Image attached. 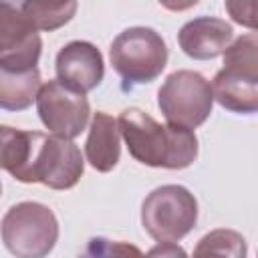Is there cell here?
<instances>
[{"label":"cell","mask_w":258,"mask_h":258,"mask_svg":"<svg viewBox=\"0 0 258 258\" xmlns=\"http://www.w3.org/2000/svg\"><path fill=\"white\" fill-rule=\"evenodd\" d=\"M141 224L155 242H179L198 224V200L183 185H159L141 204Z\"/></svg>","instance_id":"4"},{"label":"cell","mask_w":258,"mask_h":258,"mask_svg":"<svg viewBox=\"0 0 258 258\" xmlns=\"http://www.w3.org/2000/svg\"><path fill=\"white\" fill-rule=\"evenodd\" d=\"M0 236L10 254L18 258H42L52 252L58 240V222L48 206L20 202L4 214Z\"/></svg>","instance_id":"3"},{"label":"cell","mask_w":258,"mask_h":258,"mask_svg":"<svg viewBox=\"0 0 258 258\" xmlns=\"http://www.w3.org/2000/svg\"><path fill=\"white\" fill-rule=\"evenodd\" d=\"M40 89V71L32 69H10L0 64V109L24 111L36 99Z\"/></svg>","instance_id":"14"},{"label":"cell","mask_w":258,"mask_h":258,"mask_svg":"<svg viewBox=\"0 0 258 258\" xmlns=\"http://www.w3.org/2000/svg\"><path fill=\"white\" fill-rule=\"evenodd\" d=\"M85 157L89 165L101 173L111 171L121 157V133L117 119L105 111H97L89 125L85 141Z\"/></svg>","instance_id":"13"},{"label":"cell","mask_w":258,"mask_h":258,"mask_svg":"<svg viewBox=\"0 0 258 258\" xmlns=\"http://www.w3.org/2000/svg\"><path fill=\"white\" fill-rule=\"evenodd\" d=\"M0 194H2V183H0Z\"/></svg>","instance_id":"19"},{"label":"cell","mask_w":258,"mask_h":258,"mask_svg":"<svg viewBox=\"0 0 258 258\" xmlns=\"http://www.w3.org/2000/svg\"><path fill=\"white\" fill-rule=\"evenodd\" d=\"M34 101L42 125L52 135L75 139L87 129L91 107L85 93L54 79L40 85Z\"/></svg>","instance_id":"6"},{"label":"cell","mask_w":258,"mask_h":258,"mask_svg":"<svg viewBox=\"0 0 258 258\" xmlns=\"http://www.w3.org/2000/svg\"><path fill=\"white\" fill-rule=\"evenodd\" d=\"M111 64L125 87L155 81L167 64V44L149 26H131L115 36L109 48Z\"/></svg>","instance_id":"2"},{"label":"cell","mask_w":258,"mask_h":258,"mask_svg":"<svg viewBox=\"0 0 258 258\" xmlns=\"http://www.w3.org/2000/svg\"><path fill=\"white\" fill-rule=\"evenodd\" d=\"M224 4L234 22L250 30L256 28V0H226Z\"/></svg>","instance_id":"17"},{"label":"cell","mask_w":258,"mask_h":258,"mask_svg":"<svg viewBox=\"0 0 258 258\" xmlns=\"http://www.w3.org/2000/svg\"><path fill=\"white\" fill-rule=\"evenodd\" d=\"M200 0H159V4L165 8V10H171V12H183V10H189L198 4Z\"/></svg>","instance_id":"18"},{"label":"cell","mask_w":258,"mask_h":258,"mask_svg":"<svg viewBox=\"0 0 258 258\" xmlns=\"http://www.w3.org/2000/svg\"><path fill=\"white\" fill-rule=\"evenodd\" d=\"M157 105L167 123L196 129L204 125L212 113V87L206 77L196 71H175L167 75L159 87Z\"/></svg>","instance_id":"5"},{"label":"cell","mask_w":258,"mask_h":258,"mask_svg":"<svg viewBox=\"0 0 258 258\" xmlns=\"http://www.w3.org/2000/svg\"><path fill=\"white\" fill-rule=\"evenodd\" d=\"M194 254L198 256H206V254H220V256H234V258H240V256H246V240L242 234L234 232V230H214L210 234H206Z\"/></svg>","instance_id":"16"},{"label":"cell","mask_w":258,"mask_h":258,"mask_svg":"<svg viewBox=\"0 0 258 258\" xmlns=\"http://www.w3.org/2000/svg\"><path fill=\"white\" fill-rule=\"evenodd\" d=\"M212 97L232 113L252 115L258 111V71L224 64L212 81Z\"/></svg>","instance_id":"11"},{"label":"cell","mask_w":258,"mask_h":258,"mask_svg":"<svg viewBox=\"0 0 258 258\" xmlns=\"http://www.w3.org/2000/svg\"><path fill=\"white\" fill-rule=\"evenodd\" d=\"M117 127L131 157L143 165L183 169L198 157L200 147L194 129L173 123L161 125L137 107L125 109L117 119Z\"/></svg>","instance_id":"1"},{"label":"cell","mask_w":258,"mask_h":258,"mask_svg":"<svg viewBox=\"0 0 258 258\" xmlns=\"http://www.w3.org/2000/svg\"><path fill=\"white\" fill-rule=\"evenodd\" d=\"M44 133L22 131L8 125H0V167L14 179L30 183L32 163Z\"/></svg>","instance_id":"12"},{"label":"cell","mask_w":258,"mask_h":258,"mask_svg":"<svg viewBox=\"0 0 258 258\" xmlns=\"http://www.w3.org/2000/svg\"><path fill=\"white\" fill-rule=\"evenodd\" d=\"M234 38L232 26L216 16H198L185 22L177 32V42L183 54L196 60L220 56Z\"/></svg>","instance_id":"10"},{"label":"cell","mask_w":258,"mask_h":258,"mask_svg":"<svg viewBox=\"0 0 258 258\" xmlns=\"http://www.w3.org/2000/svg\"><path fill=\"white\" fill-rule=\"evenodd\" d=\"M77 0H22V14L34 30L52 32L62 28L77 14Z\"/></svg>","instance_id":"15"},{"label":"cell","mask_w":258,"mask_h":258,"mask_svg":"<svg viewBox=\"0 0 258 258\" xmlns=\"http://www.w3.org/2000/svg\"><path fill=\"white\" fill-rule=\"evenodd\" d=\"M42 40L24 18L22 10L0 0V64L10 69H32L38 64Z\"/></svg>","instance_id":"8"},{"label":"cell","mask_w":258,"mask_h":258,"mask_svg":"<svg viewBox=\"0 0 258 258\" xmlns=\"http://www.w3.org/2000/svg\"><path fill=\"white\" fill-rule=\"evenodd\" d=\"M85 171L81 149L73 139L42 135L30 173V183H42L50 189H71Z\"/></svg>","instance_id":"7"},{"label":"cell","mask_w":258,"mask_h":258,"mask_svg":"<svg viewBox=\"0 0 258 258\" xmlns=\"http://www.w3.org/2000/svg\"><path fill=\"white\" fill-rule=\"evenodd\" d=\"M56 79L79 93L97 89L105 77V62L101 50L87 40H73L64 44L54 62Z\"/></svg>","instance_id":"9"}]
</instances>
